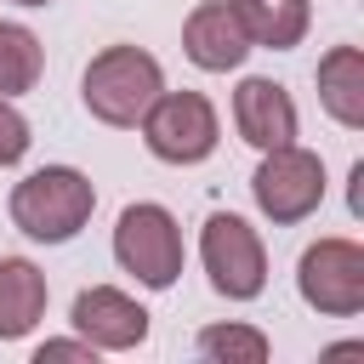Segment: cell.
Wrapping results in <instances>:
<instances>
[{
    "label": "cell",
    "mask_w": 364,
    "mask_h": 364,
    "mask_svg": "<svg viewBox=\"0 0 364 364\" xmlns=\"http://www.w3.org/2000/svg\"><path fill=\"white\" fill-rule=\"evenodd\" d=\"M91 205H97V188L74 165H46L11 188V222L40 245H68L91 222Z\"/></svg>",
    "instance_id": "6da1fadb"
},
{
    "label": "cell",
    "mask_w": 364,
    "mask_h": 364,
    "mask_svg": "<svg viewBox=\"0 0 364 364\" xmlns=\"http://www.w3.org/2000/svg\"><path fill=\"white\" fill-rule=\"evenodd\" d=\"M159 91H165L159 63H154L142 46H108V51H97L91 68H85V80H80V97H85L91 119L119 125V131L136 125Z\"/></svg>",
    "instance_id": "7a4b0ae2"
},
{
    "label": "cell",
    "mask_w": 364,
    "mask_h": 364,
    "mask_svg": "<svg viewBox=\"0 0 364 364\" xmlns=\"http://www.w3.org/2000/svg\"><path fill=\"white\" fill-rule=\"evenodd\" d=\"M114 262L148 284V290H171L182 273V228L165 205H125L119 228H114Z\"/></svg>",
    "instance_id": "3957f363"
},
{
    "label": "cell",
    "mask_w": 364,
    "mask_h": 364,
    "mask_svg": "<svg viewBox=\"0 0 364 364\" xmlns=\"http://www.w3.org/2000/svg\"><path fill=\"white\" fill-rule=\"evenodd\" d=\"M136 125L148 154L165 165H199L216 154V108L199 91H159Z\"/></svg>",
    "instance_id": "277c9868"
},
{
    "label": "cell",
    "mask_w": 364,
    "mask_h": 364,
    "mask_svg": "<svg viewBox=\"0 0 364 364\" xmlns=\"http://www.w3.org/2000/svg\"><path fill=\"white\" fill-rule=\"evenodd\" d=\"M250 193H256L262 216H273L279 228H290V222H301V216L318 210V199H324V165H318V154H307L296 142L267 148L262 165H256V176H250Z\"/></svg>",
    "instance_id": "5b68a950"
},
{
    "label": "cell",
    "mask_w": 364,
    "mask_h": 364,
    "mask_svg": "<svg viewBox=\"0 0 364 364\" xmlns=\"http://www.w3.org/2000/svg\"><path fill=\"white\" fill-rule=\"evenodd\" d=\"M296 290L313 313L353 318L364 307V250L353 239H318L296 262Z\"/></svg>",
    "instance_id": "8992f818"
},
{
    "label": "cell",
    "mask_w": 364,
    "mask_h": 364,
    "mask_svg": "<svg viewBox=\"0 0 364 364\" xmlns=\"http://www.w3.org/2000/svg\"><path fill=\"white\" fill-rule=\"evenodd\" d=\"M199 256H205L210 284H216L228 301H250V296H262V284H267V250H262V239H256V228H250L245 216L216 210V216L205 222Z\"/></svg>",
    "instance_id": "52a82bcc"
},
{
    "label": "cell",
    "mask_w": 364,
    "mask_h": 364,
    "mask_svg": "<svg viewBox=\"0 0 364 364\" xmlns=\"http://www.w3.org/2000/svg\"><path fill=\"white\" fill-rule=\"evenodd\" d=\"M182 51H188L193 68L228 74V68H239V63L250 57V34H245V23H239V11H233L228 0H205V6H193L188 23H182Z\"/></svg>",
    "instance_id": "ba28073f"
},
{
    "label": "cell",
    "mask_w": 364,
    "mask_h": 364,
    "mask_svg": "<svg viewBox=\"0 0 364 364\" xmlns=\"http://www.w3.org/2000/svg\"><path fill=\"white\" fill-rule=\"evenodd\" d=\"M68 318H74V330H80L91 347H108V353H125V347H136V341L148 336V313H142L125 290H114V284L80 290Z\"/></svg>",
    "instance_id": "9c48e42d"
},
{
    "label": "cell",
    "mask_w": 364,
    "mask_h": 364,
    "mask_svg": "<svg viewBox=\"0 0 364 364\" xmlns=\"http://www.w3.org/2000/svg\"><path fill=\"white\" fill-rule=\"evenodd\" d=\"M233 125H239V136L250 142V148H284V142H296V102H290V91L279 85V80H245L239 91H233Z\"/></svg>",
    "instance_id": "30bf717a"
},
{
    "label": "cell",
    "mask_w": 364,
    "mask_h": 364,
    "mask_svg": "<svg viewBox=\"0 0 364 364\" xmlns=\"http://www.w3.org/2000/svg\"><path fill=\"white\" fill-rule=\"evenodd\" d=\"M46 318V273L23 256H0V341L28 336Z\"/></svg>",
    "instance_id": "8fae6325"
},
{
    "label": "cell",
    "mask_w": 364,
    "mask_h": 364,
    "mask_svg": "<svg viewBox=\"0 0 364 364\" xmlns=\"http://www.w3.org/2000/svg\"><path fill=\"white\" fill-rule=\"evenodd\" d=\"M318 102H324V114L336 125H347V131L364 125V51L358 46L324 51V63H318Z\"/></svg>",
    "instance_id": "7c38bea8"
},
{
    "label": "cell",
    "mask_w": 364,
    "mask_h": 364,
    "mask_svg": "<svg viewBox=\"0 0 364 364\" xmlns=\"http://www.w3.org/2000/svg\"><path fill=\"white\" fill-rule=\"evenodd\" d=\"M250 34V46H267V51H290L301 46L307 23H313V6L307 0H228Z\"/></svg>",
    "instance_id": "4fadbf2b"
},
{
    "label": "cell",
    "mask_w": 364,
    "mask_h": 364,
    "mask_svg": "<svg viewBox=\"0 0 364 364\" xmlns=\"http://www.w3.org/2000/svg\"><path fill=\"white\" fill-rule=\"evenodd\" d=\"M46 51L23 23H0V97H23L40 85Z\"/></svg>",
    "instance_id": "5bb4252c"
},
{
    "label": "cell",
    "mask_w": 364,
    "mask_h": 364,
    "mask_svg": "<svg viewBox=\"0 0 364 364\" xmlns=\"http://www.w3.org/2000/svg\"><path fill=\"white\" fill-rule=\"evenodd\" d=\"M199 353L222 358V364H262L267 358V336L250 330V324H210V330H199Z\"/></svg>",
    "instance_id": "9a60e30c"
},
{
    "label": "cell",
    "mask_w": 364,
    "mask_h": 364,
    "mask_svg": "<svg viewBox=\"0 0 364 364\" xmlns=\"http://www.w3.org/2000/svg\"><path fill=\"white\" fill-rule=\"evenodd\" d=\"M28 119L11 108V97H0V165H17L23 154H28Z\"/></svg>",
    "instance_id": "2e32d148"
},
{
    "label": "cell",
    "mask_w": 364,
    "mask_h": 364,
    "mask_svg": "<svg viewBox=\"0 0 364 364\" xmlns=\"http://www.w3.org/2000/svg\"><path fill=\"white\" fill-rule=\"evenodd\" d=\"M46 358H91V341H46L40 347V364Z\"/></svg>",
    "instance_id": "e0dca14e"
},
{
    "label": "cell",
    "mask_w": 364,
    "mask_h": 364,
    "mask_svg": "<svg viewBox=\"0 0 364 364\" xmlns=\"http://www.w3.org/2000/svg\"><path fill=\"white\" fill-rule=\"evenodd\" d=\"M17 6H51V0H17Z\"/></svg>",
    "instance_id": "ac0fdd59"
}]
</instances>
